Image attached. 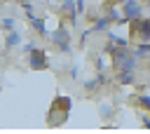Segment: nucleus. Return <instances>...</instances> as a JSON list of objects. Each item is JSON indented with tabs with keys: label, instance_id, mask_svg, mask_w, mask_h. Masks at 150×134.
Masks as SVG:
<instances>
[{
	"label": "nucleus",
	"instance_id": "1",
	"mask_svg": "<svg viewBox=\"0 0 150 134\" xmlns=\"http://www.w3.org/2000/svg\"><path fill=\"white\" fill-rule=\"evenodd\" d=\"M70 108H73V99L70 96H54V103L47 110V125L49 127H59L70 118Z\"/></svg>",
	"mask_w": 150,
	"mask_h": 134
},
{
	"label": "nucleus",
	"instance_id": "2",
	"mask_svg": "<svg viewBox=\"0 0 150 134\" xmlns=\"http://www.w3.org/2000/svg\"><path fill=\"white\" fill-rule=\"evenodd\" d=\"M110 63H112L117 71H122V68L136 71V66H138V56H136L127 45H115V47H110Z\"/></svg>",
	"mask_w": 150,
	"mask_h": 134
},
{
	"label": "nucleus",
	"instance_id": "3",
	"mask_svg": "<svg viewBox=\"0 0 150 134\" xmlns=\"http://www.w3.org/2000/svg\"><path fill=\"white\" fill-rule=\"evenodd\" d=\"M122 16H124V21H138L141 16H145V7H143V2L141 0H122Z\"/></svg>",
	"mask_w": 150,
	"mask_h": 134
},
{
	"label": "nucleus",
	"instance_id": "4",
	"mask_svg": "<svg viewBox=\"0 0 150 134\" xmlns=\"http://www.w3.org/2000/svg\"><path fill=\"white\" fill-rule=\"evenodd\" d=\"M47 66H49V61H47L45 49L35 47L33 52H28V68H30V71H45Z\"/></svg>",
	"mask_w": 150,
	"mask_h": 134
},
{
	"label": "nucleus",
	"instance_id": "5",
	"mask_svg": "<svg viewBox=\"0 0 150 134\" xmlns=\"http://www.w3.org/2000/svg\"><path fill=\"white\" fill-rule=\"evenodd\" d=\"M134 33L141 38V40H150V16H141L138 21H134Z\"/></svg>",
	"mask_w": 150,
	"mask_h": 134
},
{
	"label": "nucleus",
	"instance_id": "6",
	"mask_svg": "<svg viewBox=\"0 0 150 134\" xmlns=\"http://www.w3.org/2000/svg\"><path fill=\"white\" fill-rule=\"evenodd\" d=\"M115 80H117L120 85H136V71H129V68H122V71H117V75H115Z\"/></svg>",
	"mask_w": 150,
	"mask_h": 134
},
{
	"label": "nucleus",
	"instance_id": "7",
	"mask_svg": "<svg viewBox=\"0 0 150 134\" xmlns=\"http://www.w3.org/2000/svg\"><path fill=\"white\" fill-rule=\"evenodd\" d=\"M21 45V33L14 28V31H7V35H5V47L7 49H14V47H19Z\"/></svg>",
	"mask_w": 150,
	"mask_h": 134
},
{
	"label": "nucleus",
	"instance_id": "8",
	"mask_svg": "<svg viewBox=\"0 0 150 134\" xmlns=\"http://www.w3.org/2000/svg\"><path fill=\"white\" fill-rule=\"evenodd\" d=\"M28 19H30V26H33L35 33L47 35V26H45V19H42V16H35V14H33V16H28Z\"/></svg>",
	"mask_w": 150,
	"mask_h": 134
},
{
	"label": "nucleus",
	"instance_id": "9",
	"mask_svg": "<svg viewBox=\"0 0 150 134\" xmlns=\"http://www.w3.org/2000/svg\"><path fill=\"white\" fill-rule=\"evenodd\" d=\"M52 40H54L56 45H66V42H70V35H68V31L61 26V28H56V31L52 33Z\"/></svg>",
	"mask_w": 150,
	"mask_h": 134
},
{
	"label": "nucleus",
	"instance_id": "10",
	"mask_svg": "<svg viewBox=\"0 0 150 134\" xmlns=\"http://www.w3.org/2000/svg\"><path fill=\"white\" fill-rule=\"evenodd\" d=\"M108 26H110V19H108V16H98V19L91 24V31H94V33H103V31H108Z\"/></svg>",
	"mask_w": 150,
	"mask_h": 134
},
{
	"label": "nucleus",
	"instance_id": "11",
	"mask_svg": "<svg viewBox=\"0 0 150 134\" xmlns=\"http://www.w3.org/2000/svg\"><path fill=\"white\" fill-rule=\"evenodd\" d=\"M14 26H16V21H14L12 16H5V19L0 21V28H2L5 33H7V31H14Z\"/></svg>",
	"mask_w": 150,
	"mask_h": 134
},
{
	"label": "nucleus",
	"instance_id": "12",
	"mask_svg": "<svg viewBox=\"0 0 150 134\" xmlns=\"http://www.w3.org/2000/svg\"><path fill=\"white\" fill-rule=\"evenodd\" d=\"M84 89H87V92L98 89V80H94V78H91V80H84Z\"/></svg>",
	"mask_w": 150,
	"mask_h": 134
},
{
	"label": "nucleus",
	"instance_id": "13",
	"mask_svg": "<svg viewBox=\"0 0 150 134\" xmlns=\"http://www.w3.org/2000/svg\"><path fill=\"white\" fill-rule=\"evenodd\" d=\"M138 101H141V106H143L145 110H150V94H141Z\"/></svg>",
	"mask_w": 150,
	"mask_h": 134
},
{
	"label": "nucleus",
	"instance_id": "14",
	"mask_svg": "<svg viewBox=\"0 0 150 134\" xmlns=\"http://www.w3.org/2000/svg\"><path fill=\"white\" fill-rule=\"evenodd\" d=\"M101 115H103V118L110 115V106H108V103H101Z\"/></svg>",
	"mask_w": 150,
	"mask_h": 134
},
{
	"label": "nucleus",
	"instance_id": "15",
	"mask_svg": "<svg viewBox=\"0 0 150 134\" xmlns=\"http://www.w3.org/2000/svg\"><path fill=\"white\" fill-rule=\"evenodd\" d=\"M35 47H38V45H35V42H26V45H23V52H33V49H35Z\"/></svg>",
	"mask_w": 150,
	"mask_h": 134
},
{
	"label": "nucleus",
	"instance_id": "16",
	"mask_svg": "<svg viewBox=\"0 0 150 134\" xmlns=\"http://www.w3.org/2000/svg\"><path fill=\"white\" fill-rule=\"evenodd\" d=\"M75 2H77V12H82L84 9V0H75Z\"/></svg>",
	"mask_w": 150,
	"mask_h": 134
},
{
	"label": "nucleus",
	"instance_id": "17",
	"mask_svg": "<svg viewBox=\"0 0 150 134\" xmlns=\"http://www.w3.org/2000/svg\"><path fill=\"white\" fill-rule=\"evenodd\" d=\"M148 7H145V16H150V2H145Z\"/></svg>",
	"mask_w": 150,
	"mask_h": 134
},
{
	"label": "nucleus",
	"instance_id": "18",
	"mask_svg": "<svg viewBox=\"0 0 150 134\" xmlns=\"http://www.w3.org/2000/svg\"><path fill=\"white\" fill-rule=\"evenodd\" d=\"M141 2H150V0H141Z\"/></svg>",
	"mask_w": 150,
	"mask_h": 134
}]
</instances>
